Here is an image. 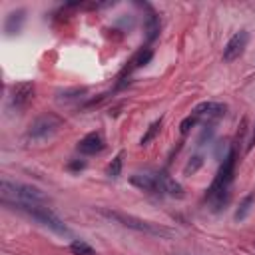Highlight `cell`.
<instances>
[{"mask_svg":"<svg viewBox=\"0 0 255 255\" xmlns=\"http://www.w3.org/2000/svg\"><path fill=\"white\" fill-rule=\"evenodd\" d=\"M0 195H2V203L10 205V203H30V205H46L48 203V195L28 183H18V181H10V179H2L0 181Z\"/></svg>","mask_w":255,"mask_h":255,"instance_id":"1","label":"cell"},{"mask_svg":"<svg viewBox=\"0 0 255 255\" xmlns=\"http://www.w3.org/2000/svg\"><path fill=\"white\" fill-rule=\"evenodd\" d=\"M235 157H237V153H235V149L231 147V149L225 153V157H223V161H221V165H219V171H217L213 183H211L209 189H207V199L215 205L213 209H219V207L227 201V189H229V183H231L233 171H235Z\"/></svg>","mask_w":255,"mask_h":255,"instance_id":"2","label":"cell"},{"mask_svg":"<svg viewBox=\"0 0 255 255\" xmlns=\"http://www.w3.org/2000/svg\"><path fill=\"white\" fill-rule=\"evenodd\" d=\"M98 213H102L110 221H116V223H120L124 227H129L133 231H139V233H147V235H155V237H169V235H173L171 229H167V227H163L159 223H151V221L139 219L135 215H128V213L106 209V207H98Z\"/></svg>","mask_w":255,"mask_h":255,"instance_id":"3","label":"cell"},{"mask_svg":"<svg viewBox=\"0 0 255 255\" xmlns=\"http://www.w3.org/2000/svg\"><path fill=\"white\" fill-rule=\"evenodd\" d=\"M10 205H12L14 209H20V211H24L26 215L34 217L38 223H42L44 227L52 229V231L58 233V235H68V233H70L68 225H66L50 207H46V205H30V203H10Z\"/></svg>","mask_w":255,"mask_h":255,"instance_id":"4","label":"cell"},{"mask_svg":"<svg viewBox=\"0 0 255 255\" xmlns=\"http://www.w3.org/2000/svg\"><path fill=\"white\" fill-rule=\"evenodd\" d=\"M60 128H62V118L60 116H56V114L38 116L30 124L28 131H26V139H30V141H44V139L52 137Z\"/></svg>","mask_w":255,"mask_h":255,"instance_id":"5","label":"cell"},{"mask_svg":"<svg viewBox=\"0 0 255 255\" xmlns=\"http://www.w3.org/2000/svg\"><path fill=\"white\" fill-rule=\"evenodd\" d=\"M247 42H249V34H247L245 30L235 32V34L229 38V42L225 44V48H223V62H233V60H237V58L245 52Z\"/></svg>","mask_w":255,"mask_h":255,"instance_id":"6","label":"cell"},{"mask_svg":"<svg viewBox=\"0 0 255 255\" xmlns=\"http://www.w3.org/2000/svg\"><path fill=\"white\" fill-rule=\"evenodd\" d=\"M225 110H227V106H225V104L207 100V102H199V104L193 108V112H191V114H195L199 120L211 122V120H219V118L225 114Z\"/></svg>","mask_w":255,"mask_h":255,"instance_id":"7","label":"cell"},{"mask_svg":"<svg viewBox=\"0 0 255 255\" xmlns=\"http://www.w3.org/2000/svg\"><path fill=\"white\" fill-rule=\"evenodd\" d=\"M129 183L135 185L141 191H147V193H161V185H159L157 173L155 175H151V173H135V175L129 177Z\"/></svg>","mask_w":255,"mask_h":255,"instance_id":"8","label":"cell"},{"mask_svg":"<svg viewBox=\"0 0 255 255\" xmlns=\"http://www.w3.org/2000/svg\"><path fill=\"white\" fill-rule=\"evenodd\" d=\"M34 82H20L12 86V104L16 108H24L32 98H34Z\"/></svg>","mask_w":255,"mask_h":255,"instance_id":"9","label":"cell"},{"mask_svg":"<svg viewBox=\"0 0 255 255\" xmlns=\"http://www.w3.org/2000/svg\"><path fill=\"white\" fill-rule=\"evenodd\" d=\"M104 149V139L100 133L92 131L88 135H84L80 141H78V151L84 153V155H96Z\"/></svg>","mask_w":255,"mask_h":255,"instance_id":"10","label":"cell"},{"mask_svg":"<svg viewBox=\"0 0 255 255\" xmlns=\"http://www.w3.org/2000/svg\"><path fill=\"white\" fill-rule=\"evenodd\" d=\"M24 20H26V10L24 8H18V10H12L8 16H6V22H4V30L8 36H14L22 30L24 26Z\"/></svg>","mask_w":255,"mask_h":255,"instance_id":"11","label":"cell"},{"mask_svg":"<svg viewBox=\"0 0 255 255\" xmlns=\"http://www.w3.org/2000/svg\"><path fill=\"white\" fill-rule=\"evenodd\" d=\"M157 177H159V185H161V193H167V195H171V197H183V187L175 181V179H171L167 173H157Z\"/></svg>","mask_w":255,"mask_h":255,"instance_id":"12","label":"cell"},{"mask_svg":"<svg viewBox=\"0 0 255 255\" xmlns=\"http://www.w3.org/2000/svg\"><path fill=\"white\" fill-rule=\"evenodd\" d=\"M157 34H159V18L153 10H149V14L145 16V36L151 42L157 38Z\"/></svg>","mask_w":255,"mask_h":255,"instance_id":"13","label":"cell"},{"mask_svg":"<svg viewBox=\"0 0 255 255\" xmlns=\"http://www.w3.org/2000/svg\"><path fill=\"white\" fill-rule=\"evenodd\" d=\"M253 205H255V195H253V193L245 195V197L241 199V203H239L237 211H235V219H237V221H243V219L249 215V211H251V207H253Z\"/></svg>","mask_w":255,"mask_h":255,"instance_id":"14","label":"cell"},{"mask_svg":"<svg viewBox=\"0 0 255 255\" xmlns=\"http://www.w3.org/2000/svg\"><path fill=\"white\" fill-rule=\"evenodd\" d=\"M70 251H72L74 255H94V253H96L94 247H92L90 243L82 241V239H74V241L70 243Z\"/></svg>","mask_w":255,"mask_h":255,"instance_id":"15","label":"cell"},{"mask_svg":"<svg viewBox=\"0 0 255 255\" xmlns=\"http://www.w3.org/2000/svg\"><path fill=\"white\" fill-rule=\"evenodd\" d=\"M161 122H163V120L159 118V120H155V122L147 128V131H145V133H143V137L139 139V145H147V143H149V141L159 133V129H161Z\"/></svg>","mask_w":255,"mask_h":255,"instance_id":"16","label":"cell"},{"mask_svg":"<svg viewBox=\"0 0 255 255\" xmlns=\"http://www.w3.org/2000/svg\"><path fill=\"white\" fill-rule=\"evenodd\" d=\"M122 163H124V153L120 151V153L112 159V163L108 165V175H110V177H114V179H116V177H120V173H122Z\"/></svg>","mask_w":255,"mask_h":255,"instance_id":"17","label":"cell"},{"mask_svg":"<svg viewBox=\"0 0 255 255\" xmlns=\"http://www.w3.org/2000/svg\"><path fill=\"white\" fill-rule=\"evenodd\" d=\"M197 122H199V118H197L195 114H189V116H185V118L181 120V124H179V131L185 135V133H187V131H189V129H191V128H193Z\"/></svg>","mask_w":255,"mask_h":255,"instance_id":"18","label":"cell"},{"mask_svg":"<svg viewBox=\"0 0 255 255\" xmlns=\"http://www.w3.org/2000/svg\"><path fill=\"white\" fill-rule=\"evenodd\" d=\"M151 56H153V52H151L149 48H143V50L133 58V64H135V66H145V64L151 60Z\"/></svg>","mask_w":255,"mask_h":255,"instance_id":"19","label":"cell"},{"mask_svg":"<svg viewBox=\"0 0 255 255\" xmlns=\"http://www.w3.org/2000/svg\"><path fill=\"white\" fill-rule=\"evenodd\" d=\"M201 163H203V157H201V155L191 157V161L185 165V173H193V171H197V169L201 167Z\"/></svg>","mask_w":255,"mask_h":255,"instance_id":"20","label":"cell"},{"mask_svg":"<svg viewBox=\"0 0 255 255\" xmlns=\"http://www.w3.org/2000/svg\"><path fill=\"white\" fill-rule=\"evenodd\" d=\"M84 165H86L84 161H72L68 167H70V169H74V171H78V169H84Z\"/></svg>","mask_w":255,"mask_h":255,"instance_id":"21","label":"cell"},{"mask_svg":"<svg viewBox=\"0 0 255 255\" xmlns=\"http://www.w3.org/2000/svg\"><path fill=\"white\" fill-rule=\"evenodd\" d=\"M251 147H255V126H253V133H251V139H249L247 149H251Z\"/></svg>","mask_w":255,"mask_h":255,"instance_id":"22","label":"cell"}]
</instances>
